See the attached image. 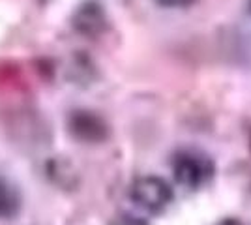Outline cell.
<instances>
[{"instance_id":"obj_5","label":"cell","mask_w":251,"mask_h":225,"mask_svg":"<svg viewBox=\"0 0 251 225\" xmlns=\"http://www.w3.org/2000/svg\"><path fill=\"white\" fill-rule=\"evenodd\" d=\"M23 197L21 192L10 178L0 176V220L10 222L21 212Z\"/></svg>"},{"instance_id":"obj_3","label":"cell","mask_w":251,"mask_h":225,"mask_svg":"<svg viewBox=\"0 0 251 225\" xmlns=\"http://www.w3.org/2000/svg\"><path fill=\"white\" fill-rule=\"evenodd\" d=\"M70 135L84 145H100L109 137V124L101 115L90 109H75L68 117Z\"/></svg>"},{"instance_id":"obj_2","label":"cell","mask_w":251,"mask_h":225,"mask_svg":"<svg viewBox=\"0 0 251 225\" xmlns=\"http://www.w3.org/2000/svg\"><path fill=\"white\" fill-rule=\"evenodd\" d=\"M129 199L137 208L145 210L148 214H163L175 201V192L171 184L154 175H145L135 178L129 186Z\"/></svg>"},{"instance_id":"obj_4","label":"cell","mask_w":251,"mask_h":225,"mask_svg":"<svg viewBox=\"0 0 251 225\" xmlns=\"http://www.w3.org/2000/svg\"><path fill=\"white\" fill-rule=\"evenodd\" d=\"M72 26L84 38H100L109 28V15L100 0H83L72 13Z\"/></svg>"},{"instance_id":"obj_9","label":"cell","mask_w":251,"mask_h":225,"mask_svg":"<svg viewBox=\"0 0 251 225\" xmlns=\"http://www.w3.org/2000/svg\"><path fill=\"white\" fill-rule=\"evenodd\" d=\"M248 11L251 13V0H248Z\"/></svg>"},{"instance_id":"obj_6","label":"cell","mask_w":251,"mask_h":225,"mask_svg":"<svg viewBox=\"0 0 251 225\" xmlns=\"http://www.w3.org/2000/svg\"><path fill=\"white\" fill-rule=\"evenodd\" d=\"M109 225H152V224H150L148 220H145V218H141V216L120 214V216H116Z\"/></svg>"},{"instance_id":"obj_1","label":"cell","mask_w":251,"mask_h":225,"mask_svg":"<svg viewBox=\"0 0 251 225\" xmlns=\"http://www.w3.org/2000/svg\"><path fill=\"white\" fill-rule=\"evenodd\" d=\"M175 182L186 192H201L216 176V163L199 149H182L171 160Z\"/></svg>"},{"instance_id":"obj_7","label":"cell","mask_w":251,"mask_h":225,"mask_svg":"<svg viewBox=\"0 0 251 225\" xmlns=\"http://www.w3.org/2000/svg\"><path fill=\"white\" fill-rule=\"evenodd\" d=\"M156 2L163 8H188L195 0H156Z\"/></svg>"},{"instance_id":"obj_8","label":"cell","mask_w":251,"mask_h":225,"mask_svg":"<svg viewBox=\"0 0 251 225\" xmlns=\"http://www.w3.org/2000/svg\"><path fill=\"white\" fill-rule=\"evenodd\" d=\"M214 225H246L242 220H238V218H223V220H220L218 224H214Z\"/></svg>"}]
</instances>
